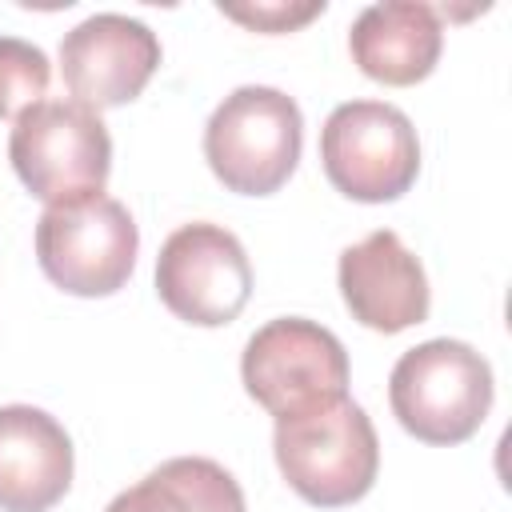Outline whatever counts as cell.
I'll return each instance as SVG.
<instances>
[{
  "label": "cell",
  "mask_w": 512,
  "mask_h": 512,
  "mask_svg": "<svg viewBox=\"0 0 512 512\" xmlns=\"http://www.w3.org/2000/svg\"><path fill=\"white\" fill-rule=\"evenodd\" d=\"M76 472L72 436L64 424L32 404L0 408V512L56 508Z\"/></svg>",
  "instance_id": "obj_11"
},
{
  "label": "cell",
  "mask_w": 512,
  "mask_h": 512,
  "mask_svg": "<svg viewBox=\"0 0 512 512\" xmlns=\"http://www.w3.org/2000/svg\"><path fill=\"white\" fill-rule=\"evenodd\" d=\"M244 392L272 416L348 396V352L316 320L280 316L256 328L240 356Z\"/></svg>",
  "instance_id": "obj_7"
},
{
  "label": "cell",
  "mask_w": 512,
  "mask_h": 512,
  "mask_svg": "<svg viewBox=\"0 0 512 512\" xmlns=\"http://www.w3.org/2000/svg\"><path fill=\"white\" fill-rule=\"evenodd\" d=\"M160 40L124 12H96L60 40V76L76 104L100 112L132 104L160 68Z\"/></svg>",
  "instance_id": "obj_9"
},
{
  "label": "cell",
  "mask_w": 512,
  "mask_h": 512,
  "mask_svg": "<svg viewBox=\"0 0 512 512\" xmlns=\"http://www.w3.org/2000/svg\"><path fill=\"white\" fill-rule=\"evenodd\" d=\"M140 252V228L132 212L104 196H80L44 208L36 220L40 272L68 296H112L128 284Z\"/></svg>",
  "instance_id": "obj_5"
},
{
  "label": "cell",
  "mask_w": 512,
  "mask_h": 512,
  "mask_svg": "<svg viewBox=\"0 0 512 512\" xmlns=\"http://www.w3.org/2000/svg\"><path fill=\"white\" fill-rule=\"evenodd\" d=\"M272 452L288 488L316 508L356 504L372 492L380 472L376 428L352 396H332L276 416Z\"/></svg>",
  "instance_id": "obj_1"
},
{
  "label": "cell",
  "mask_w": 512,
  "mask_h": 512,
  "mask_svg": "<svg viewBox=\"0 0 512 512\" xmlns=\"http://www.w3.org/2000/svg\"><path fill=\"white\" fill-rule=\"evenodd\" d=\"M160 304L196 328L232 324L252 296V264L244 244L208 220L180 224L156 256Z\"/></svg>",
  "instance_id": "obj_8"
},
{
  "label": "cell",
  "mask_w": 512,
  "mask_h": 512,
  "mask_svg": "<svg viewBox=\"0 0 512 512\" xmlns=\"http://www.w3.org/2000/svg\"><path fill=\"white\" fill-rule=\"evenodd\" d=\"M492 364L464 340H424L388 376V404L400 428L424 444H464L492 412Z\"/></svg>",
  "instance_id": "obj_2"
},
{
  "label": "cell",
  "mask_w": 512,
  "mask_h": 512,
  "mask_svg": "<svg viewBox=\"0 0 512 512\" xmlns=\"http://www.w3.org/2000/svg\"><path fill=\"white\" fill-rule=\"evenodd\" d=\"M52 80L44 48L20 36H0V120H16L24 108L40 104Z\"/></svg>",
  "instance_id": "obj_14"
},
{
  "label": "cell",
  "mask_w": 512,
  "mask_h": 512,
  "mask_svg": "<svg viewBox=\"0 0 512 512\" xmlns=\"http://www.w3.org/2000/svg\"><path fill=\"white\" fill-rule=\"evenodd\" d=\"M8 160L20 184L52 208L104 192L112 172V136L100 112L76 100H40L12 120Z\"/></svg>",
  "instance_id": "obj_4"
},
{
  "label": "cell",
  "mask_w": 512,
  "mask_h": 512,
  "mask_svg": "<svg viewBox=\"0 0 512 512\" xmlns=\"http://www.w3.org/2000/svg\"><path fill=\"white\" fill-rule=\"evenodd\" d=\"M104 512H248L236 476L208 456H172Z\"/></svg>",
  "instance_id": "obj_13"
},
{
  "label": "cell",
  "mask_w": 512,
  "mask_h": 512,
  "mask_svg": "<svg viewBox=\"0 0 512 512\" xmlns=\"http://www.w3.org/2000/svg\"><path fill=\"white\" fill-rule=\"evenodd\" d=\"M336 284L352 320L384 336L424 324L432 308L424 264L392 228H376L360 244H348L336 264Z\"/></svg>",
  "instance_id": "obj_10"
},
{
  "label": "cell",
  "mask_w": 512,
  "mask_h": 512,
  "mask_svg": "<svg viewBox=\"0 0 512 512\" xmlns=\"http://www.w3.org/2000/svg\"><path fill=\"white\" fill-rule=\"evenodd\" d=\"M320 164L340 196L360 204H388L416 184L420 140L396 104L348 100L336 104L320 128Z\"/></svg>",
  "instance_id": "obj_6"
},
{
  "label": "cell",
  "mask_w": 512,
  "mask_h": 512,
  "mask_svg": "<svg viewBox=\"0 0 512 512\" xmlns=\"http://www.w3.org/2000/svg\"><path fill=\"white\" fill-rule=\"evenodd\" d=\"M444 48L440 12L416 0L368 4L348 32L352 64L388 88H412L432 76Z\"/></svg>",
  "instance_id": "obj_12"
},
{
  "label": "cell",
  "mask_w": 512,
  "mask_h": 512,
  "mask_svg": "<svg viewBox=\"0 0 512 512\" xmlns=\"http://www.w3.org/2000/svg\"><path fill=\"white\" fill-rule=\"evenodd\" d=\"M228 20H236V24H248V28H256V32H268V36H276V32H292V28H300V24H308L312 16H320L324 12V0H312V4H256V8H220Z\"/></svg>",
  "instance_id": "obj_15"
},
{
  "label": "cell",
  "mask_w": 512,
  "mask_h": 512,
  "mask_svg": "<svg viewBox=\"0 0 512 512\" xmlns=\"http://www.w3.org/2000/svg\"><path fill=\"white\" fill-rule=\"evenodd\" d=\"M304 148V116L292 96L268 84L228 92L204 124L212 176L240 196H272L288 184Z\"/></svg>",
  "instance_id": "obj_3"
}]
</instances>
